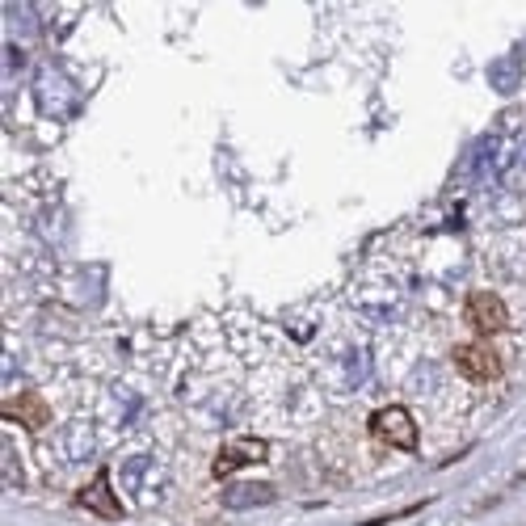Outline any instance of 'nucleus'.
<instances>
[{
  "label": "nucleus",
  "mask_w": 526,
  "mask_h": 526,
  "mask_svg": "<svg viewBox=\"0 0 526 526\" xmlns=\"http://www.w3.org/2000/svg\"><path fill=\"white\" fill-rule=\"evenodd\" d=\"M5 417H9V421H22L26 430H43L47 421H51V409L43 404V396H34V392H22V396L5 400Z\"/></svg>",
  "instance_id": "4"
},
{
  "label": "nucleus",
  "mask_w": 526,
  "mask_h": 526,
  "mask_svg": "<svg viewBox=\"0 0 526 526\" xmlns=\"http://www.w3.org/2000/svg\"><path fill=\"white\" fill-rule=\"evenodd\" d=\"M451 362H455V371H459L463 379H472V383H493V379H501V354H497L493 346H484V341L455 346Z\"/></svg>",
  "instance_id": "1"
},
{
  "label": "nucleus",
  "mask_w": 526,
  "mask_h": 526,
  "mask_svg": "<svg viewBox=\"0 0 526 526\" xmlns=\"http://www.w3.org/2000/svg\"><path fill=\"white\" fill-rule=\"evenodd\" d=\"M371 434L379 442H388V447L396 451H413L417 447V426H413V413L400 409V404H392V409H379L371 417Z\"/></svg>",
  "instance_id": "2"
},
{
  "label": "nucleus",
  "mask_w": 526,
  "mask_h": 526,
  "mask_svg": "<svg viewBox=\"0 0 526 526\" xmlns=\"http://www.w3.org/2000/svg\"><path fill=\"white\" fill-rule=\"evenodd\" d=\"M463 316H468V325L480 337H493V333H501L505 325H510V312H505L501 295H493V291H476L468 299V308H463Z\"/></svg>",
  "instance_id": "3"
},
{
  "label": "nucleus",
  "mask_w": 526,
  "mask_h": 526,
  "mask_svg": "<svg viewBox=\"0 0 526 526\" xmlns=\"http://www.w3.org/2000/svg\"><path fill=\"white\" fill-rule=\"evenodd\" d=\"M270 451H266V442H257V438H245V442H228L224 451H219L215 459V476H228L232 468H245V463H261Z\"/></svg>",
  "instance_id": "5"
},
{
  "label": "nucleus",
  "mask_w": 526,
  "mask_h": 526,
  "mask_svg": "<svg viewBox=\"0 0 526 526\" xmlns=\"http://www.w3.org/2000/svg\"><path fill=\"white\" fill-rule=\"evenodd\" d=\"M76 505H85V510H93V514H101V518H123V505L114 501L106 476H97L89 489H80V493H76Z\"/></svg>",
  "instance_id": "6"
}]
</instances>
